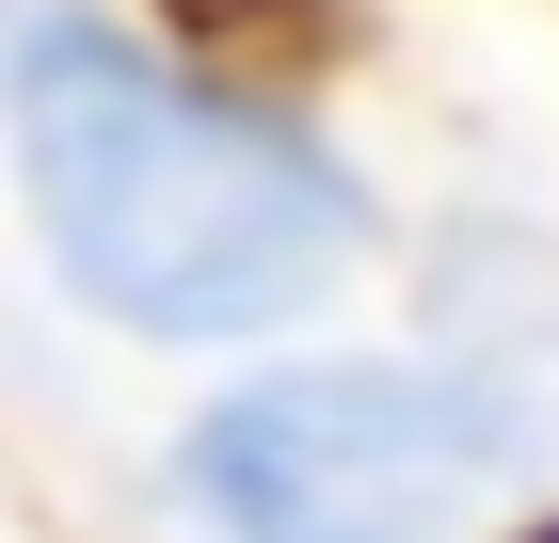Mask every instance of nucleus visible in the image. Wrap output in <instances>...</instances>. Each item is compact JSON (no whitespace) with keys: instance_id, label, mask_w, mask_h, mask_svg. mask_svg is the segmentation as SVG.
Wrapping results in <instances>:
<instances>
[{"instance_id":"f257e3e1","label":"nucleus","mask_w":559,"mask_h":543,"mask_svg":"<svg viewBox=\"0 0 559 543\" xmlns=\"http://www.w3.org/2000/svg\"><path fill=\"white\" fill-rule=\"evenodd\" d=\"M0 128L48 272L144 352H257L320 320L368 256V192L320 128L96 0H48L0 48Z\"/></svg>"},{"instance_id":"f03ea898","label":"nucleus","mask_w":559,"mask_h":543,"mask_svg":"<svg viewBox=\"0 0 559 543\" xmlns=\"http://www.w3.org/2000/svg\"><path fill=\"white\" fill-rule=\"evenodd\" d=\"M544 463V400L479 352H288L176 432L209 543H479Z\"/></svg>"},{"instance_id":"7ed1b4c3","label":"nucleus","mask_w":559,"mask_h":543,"mask_svg":"<svg viewBox=\"0 0 559 543\" xmlns=\"http://www.w3.org/2000/svg\"><path fill=\"white\" fill-rule=\"evenodd\" d=\"M33 16H48V0H0V48H16V33H33Z\"/></svg>"},{"instance_id":"20e7f679","label":"nucleus","mask_w":559,"mask_h":543,"mask_svg":"<svg viewBox=\"0 0 559 543\" xmlns=\"http://www.w3.org/2000/svg\"><path fill=\"white\" fill-rule=\"evenodd\" d=\"M496 543H559V511H527V528H496Z\"/></svg>"}]
</instances>
